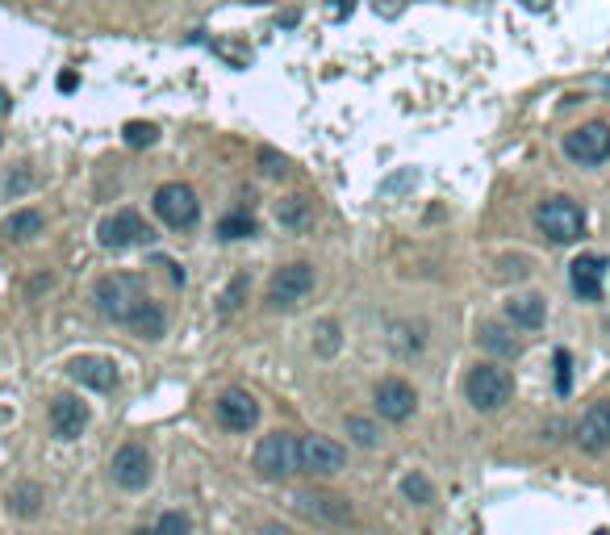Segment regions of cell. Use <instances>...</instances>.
I'll use <instances>...</instances> for the list:
<instances>
[{
    "instance_id": "1",
    "label": "cell",
    "mask_w": 610,
    "mask_h": 535,
    "mask_svg": "<svg viewBox=\"0 0 610 535\" xmlns=\"http://www.w3.org/2000/svg\"><path fill=\"white\" fill-rule=\"evenodd\" d=\"M143 301H147V285H143V276H130V272H113V276H101L97 281V306L105 318L113 322H126L143 310Z\"/></svg>"
},
{
    "instance_id": "2",
    "label": "cell",
    "mask_w": 610,
    "mask_h": 535,
    "mask_svg": "<svg viewBox=\"0 0 610 535\" xmlns=\"http://www.w3.org/2000/svg\"><path fill=\"white\" fill-rule=\"evenodd\" d=\"M535 230L552 243H577L585 235V209L573 197H548L535 209Z\"/></svg>"
},
{
    "instance_id": "3",
    "label": "cell",
    "mask_w": 610,
    "mask_h": 535,
    "mask_svg": "<svg viewBox=\"0 0 610 535\" xmlns=\"http://www.w3.org/2000/svg\"><path fill=\"white\" fill-rule=\"evenodd\" d=\"M464 393H468V402H473L481 414H494V410H502L510 402L514 377H510L506 368H498V364H477L464 377Z\"/></svg>"
},
{
    "instance_id": "4",
    "label": "cell",
    "mask_w": 610,
    "mask_h": 535,
    "mask_svg": "<svg viewBox=\"0 0 610 535\" xmlns=\"http://www.w3.org/2000/svg\"><path fill=\"white\" fill-rule=\"evenodd\" d=\"M255 473L264 481H285L297 473V439L289 431H272L255 444Z\"/></svg>"
},
{
    "instance_id": "5",
    "label": "cell",
    "mask_w": 610,
    "mask_h": 535,
    "mask_svg": "<svg viewBox=\"0 0 610 535\" xmlns=\"http://www.w3.org/2000/svg\"><path fill=\"white\" fill-rule=\"evenodd\" d=\"M343 464H347V448L335 444L331 435H305V439H297V473L335 477Z\"/></svg>"
},
{
    "instance_id": "6",
    "label": "cell",
    "mask_w": 610,
    "mask_h": 535,
    "mask_svg": "<svg viewBox=\"0 0 610 535\" xmlns=\"http://www.w3.org/2000/svg\"><path fill=\"white\" fill-rule=\"evenodd\" d=\"M155 214H159L163 226L189 230L201 218V201H197V193L189 189V184L172 180V184H163V189H155Z\"/></svg>"
},
{
    "instance_id": "7",
    "label": "cell",
    "mask_w": 610,
    "mask_h": 535,
    "mask_svg": "<svg viewBox=\"0 0 610 535\" xmlns=\"http://www.w3.org/2000/svg\"><path fill=\"white\" fill-rule=\"evenodd\" d=\"M310 289H314V268L310 264H285L280 268L272 281H268V310H293V306H301L305 297H310Z\"/></svg>"
},
{
    "instance_id": "8",
    "label": "cell",
    "mask_w": 610,
    "mask_h": 535,
    "mask_svg": "<svg viewBox=\"0 0 610 535\" xmlns=\"http://www.w3.org/2000/svg\"><path fill=\"white\" fill-rule=\"evenodd\" d=\"M97 239H101V247H109V251H126V247H134V243H151L155 230L143 222V214H138V209H117V214H109V218L97 226Z\"/></svg>"
},
{
    "instance_id": "9",
    "label": "cell",
    "mask_w": 610,
    "mask_h": 535,
    "mask_svg": "<svg viewBox=\"0 0 610 535\" xmlns=\"http://www.w3.org/2000/svg\"><path fill=\"white\" fill-rule=\"evenodd\" d=\"M565 155L573 159V164H606L610 159V126L606 122H585L577 126L573 134H565Z\"/></svg>"
},
{
    "instance_id": "10",
    "label": "cell",
    "mask_w": 610,
    "mask_h": 535,
    "mask_svg": "<svg viewBox=\"0 0 610 535\" xmlns=\"http://www.w3.org/2000/svg\"><path fill=\"white\" fill-rule=\"evenodd\" d=\"M414 406H418V393H414L410 381L385 377L377 385V414L385 418V423H406V418L414 414Z\"/></svg>"
},
{
    "instance_id": "11",
    "label": "cell",
    "mask_w": 610,
    "mask_h": 535,
    "mask_svg": "<svg viewBox=\"0 0 610 535\" xmlns=\"http://www.w3.org/2000/svg\"><path fill=\"white\" fill-rule=\"evenodd\" d=\"M113 481L122 490H143L151 481V456L143 444H122L113 452Z\"/></svg>"
},
{
    "instance_id": "12",
    "label": "cell",
    "mask_w": 610,
    "mask_h": 535,
    "mask_svg": "<svg viewBox=\"0 0 610 535\" xmlns=\"http://www.w3.org/2000/svg\"><path fill=\"white\" fill-rule=\"evenodd\" d=\"M218 423L226 431H251L255 423H260V402L251 398L247 389H226L222 398H218Z\"/></svg>"
},
{
    "instance_id": "13",
    "label": "cell",
    "mask_w": 610,
    "mask_h": 535,
    "mask_svg": "<svg viewBox=\"0 0 610 535\" xmlns=\"http://www.w3.org/2000/svg\"><path fill=\"white\" fill-rule=\"evenodd\" d=\"M610 272V255H581L569 264V281L581 301H602V281Z\"/></svg>"
},
{
    "instance_id": "14",
    "label": "cell",
    "mask_w": 610,
    "mask_h": 535,
    "mask_svg": "<svg viewBox=\"0 0 610 535\" xmlns=\"http://www.w3.org/2000/svg\"><path fill=\"white\" fill-rule=\"evenodd\" d=\"M577 444H581L585 452H606V448H610V398L594 402L590 410L581 414Z\"/></svg>"
},
{
    "instance_id": "15",
    "label": "cell",
    "mask_w": 610,
    "mask_h": 535,
    "mask_svg": "<svg viewBox=\"0 0 610 535\" xmlns=\"http://www.w3.org/2000/svg\"><path fill=\"white\" fill-rule=\"evenodd\" d=\"M293 506L305 519H318V523H351V502L335 494H297Z\"/></svg>"
},
{
    "instance_id": "16",
    "label": "cell",
    "mask_w": 610,
    "mask_h": 535,
    "mask_svg": "<svg viewBox=\"0 0 610 535\" xmlns=\"http://www.w3.org/2000/svg\"><path fill=\"white\" fill-rule=\"evenodd\" d=\"M67 377L97 389V393H109L117 385V368H113V360H101V356H76L67 364Z\"/></svg>"
},
{
    "instance_id": "17",
    "label": "cell",
    "mask_w": 610,
    "mask_h": 535,
    "mask_svg": "<svg viewBox=\"0 0 610 535\" xmlns=\"http://www.w3.org/2000/svg\"><path fill=\"white\" fill-rule=\"evenodd\" d=\"M51 427L59 439H80L84 427H88V406L72 393H63V398L51 402Z\"/></svg>"
},
{
    "instance_id": "18",
    "label": "cell",
    "mask_w": 610,
    "mask_h": 535,
    "mask_svg": "<svg viewBox=\"0 0 610 535\" xmlns=\"http://www.w3.org/2000/svg\"><path fill=\"white\" fill-rule=\"evenodd\" d=\"M506 318L523 331H539L544 327V301L539 297H514V301H506Z\"/></svg>"
},
{
    "instance_id": "19",
    "label": "cell",
    "mask_w": 610,
    "mask_h": 535,
    "mask_svg": "<svg viewBox=\"0 0 610 535\" xmlns=\"http://www.w3.org/2000/svg\"><path fill=\"white\" fill-rule=\"evenodd\" d=\"M126 327H130V331H138L143 339H159V335H163V327H168V322H163V310H159L155 301L147 297V301H143V310H138V314L126 322Z\"/></svg>"
},
{
    "instance_id": "20",
    "label": "cell",
    "mask_w": 610,
    "mask_h": 535,
    "mask_svg": "<svg viewBox=\"0 0 610 535\" xmlns=\"http://www.w3.org/2000/svg\"><path fill=\"white\" fill-rule=\"evenodd\" d=\"M42 230V214L38 209H17V214L5 222V239H13V243H26V239H34Z\"/></svg>"
},
{
    "instance_id": "21",
    "label": "cell",
    "mask_w": 610,
    "mask_h": 535,
    "mask_svg": "<svg viewBox=\"0 0 610 535\" xmlns=\"http://www.w3.org/2000/svg\"><path fill=\"white\" fill-rule=\"evenodd\" d=\"M9 506H13V515L34 519L38 510H42V490H38V485H30V481H21V485H13V490H9Z\"/></svg>"
},
{
    "instance_id": "22",
    "label": "cell",
    "mask_w": 610,
    "mask_h": 535,
    "mask_svg": "<svg viewBox=\"0 0 610 535\" xmlns=\"http://www.w3.org/2000/svg\"><path fill=\"white\" fill-rule=\"evenodd\" d=\"M481 343L494 356H519V339H510V331L498 327V322H485V327H481Z\"/></svg>"
},
{
    "instance_id": "23",
    "label": "cell",
    "mask_w": 610,
    "mask_h": 535,
    "mask_svg": "<svg viewBox=\"0 0 610 535\" xmlns=\"http://www.w3.org/2000/svg\"><path fill=\"white\" fill-rule=\"evenodd\" d=\"M276 222L289 226V230H301L305 222H310V201H305V197H285V201L276 205Z\"/></svg>"
},
{
    "instance_id": "24",
    "label": "cell",
    "mask_w": 610,
    "mask_h": 535,
    "mask_svg": "<svg viewBox=\"0 0 610 535\" xmlns=\"http://www.w3.org/2000/svg\"><path fill=\"white\" fill-rule=\"evenodd\" d=\"M347 435H351V444H360V448H377V423L372 418H360V414H347Z\"/></svg>"
},
{
    "instance_id": "25",
    "label": "cell",
    "mask_w": 610,
    "mask_h": 535,
    "mask_svg": "<svg viewBox=\"0 0 610 535\" xmlns=\"http://www.w3.org/2000/svg\"><path fill=\"white\" fill-rule=\"evenodd\" d=\"M255 235V218L251 214H226L218 222V239H251Z\"/></svg>"
},
{
    "instance_id": "26",
    "label": "cell",
    "mask_w": 610,
    "mask_h": 535,
    "mask_svg": "<svg viewBox=\"0 0 610 535\" xmlns=\"http://www.w3.org/2000/svg\"><path fill=\"white\" fill-rule=\"evenodd\" d=\"M138 535H189V519H184L180 510H168V515H159L155 527H143Z\"/></svg>"
},
{
    "instance_id": "27",
    "label": "cell",
    "mask_w": 610,
    "mask_h": 535,
    "mask_svg": "<svg viewBox=\"0 0 610 535\" xmlns=\"http://www.w3.org/2000/svg\"><path fill=\"white\" fill-rule=\"evenodd\" d=\"M402 494H406L414 506H427V502H435V490H431V481L422 477V473H410V477L402 481Z\"/></svg>"
},
{
    "instance_id": "28",
    "label": "cell",
    "mask_w": 610,
    "mask_h": 535,
    "mask_svg": "<svg viewBox=\"0 0 610 535\" xmlns=\"http://www.w3.org/2000/svg\"><path fill=\"white\" fill-rule=\"evenodd\" d=\"M247 289H251L247 276H234L230 289L222 293V314H234V310H239V306H243V297H247Z\"/></svg>"
},
{
    "instance_id": "29",
    "label": "cell",
    "mask_w": 610,
    "mask_h": 535,
    "mask_svg": "<svg viewBox=\"0 0 610 535\" xmlns=\"http://www.w3.org/2000/svg\"><path fill=\"white\" fill-rule=\"evenodd\" d=\"M122 134H126V143H130V147H151L159 130H155L151 122H126V130H122Z\"/></svg>"
},
{
    "instance_id": "30",
    "label": "cell",
    "mask_w": 610,
    "mask_h": 535,
    "mask_svg": "<svg viewBox=\"0 0 610 535\" xmlns=\"http://www.w3.org/2000/svg\"><path fill=\"white\" fill-rule=\"evenodd\" d=\"M556 389L560 393L573 389V360H569V352H556Z\"/></svg>"
},
{
    "instance_id": "31",
    "label": "cell",
    "mask_w": 610,
    "mask_h": 535,
    "mask_svg": "<svg viewBox=\"0 0 610 535\" xmlns=\"http://www.w3.org/2000/svg\"><path fill=\"white\" fill-rule=\"evenodd\" d=\"M260 168H264L268 176H285V172H289V164H285V155H276L272 147H264V151H260Z\"/></svg>"
},
{
    "instance_id": "32",
    "label": "cell",
    "mask_w": 610,
    "mask_h": 535,
    "mask_svg": "<svg viewBox=\"0 0 610 535\" xmlns=\"http://www.w3.org/2000/svg\"><path fill=\"white\" fill-rule=\"evenodd\" d=\"M159 268H168V272H172V281H176V285H184V268H180V264H172V260H159Z\"/></svg>"
},
{
    "instance_id": "33",
    "label": "cell",
    "mask_w": 610,
    "mask_h": 535,
    "mask_svg": "<svg viewBox=\"0 0 610 535\" xmlns=\"http://www.w3.org/2000/svg\"><path fill=\"white\" fill-rule=\"evenodd\" d=\"M264 535H293V531H289V527H276V523H268V527H264Z\"/></svg>"
},
{
    "instance_id": "34",
    "label": "cell",
    "mask_w": 610,
    "mask_h": 535,
    "mask_svg": "<svg viewBox=\"0 0 610 535\" xmlns=\"http://www.w3.org/2000/svg\"><path fill=\"white\" fill-rule=\"evenodd\" d=\"M343 13H351V0H339L335 5V17H343Z\"/></svg>"
}]
</instances>
